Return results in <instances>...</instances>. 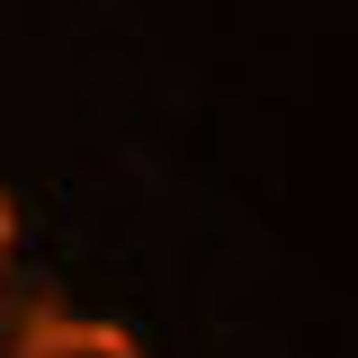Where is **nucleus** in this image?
I'll use <instances>...</instances> for the list:
<instances>
[{
    "mask_svg": "<svg viewBox=\"0 0 358 358\" xmlns=\"http://www.w3.org/2000/svg\"><path fill=\"white\" fill-rule=\"evenodd\" d=\"M9 358H152V350L126 322H90V313H63L54 296H36L9 322Z\"/></svg>",
    "mask_w": 358,
    "mask_h": 358,
    "instance_id": "1",
    "label": "nucleus"
}]
</instances>
